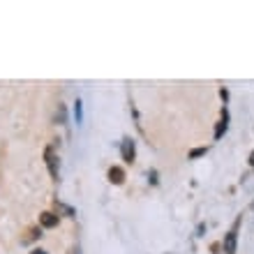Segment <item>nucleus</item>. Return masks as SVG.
Masks as SVG:
<instances>
[{
    "label": "nucleus",
    "instance_id": "nucleus-8",
    "mask_svg": "<svg viewBox=\"0 0 254 254\" xmlns=\"http://www.w3.org/2000/svg\"><path fill=\"white\" fill-rule=\"evenodd\" d=\"M76 123H81V102H76Z\"/></svg>",
    "mask_w": 254,
    "mask_h": 254
},
{
    "label": "nucleus",
    "instance_id": "nucleus-9",
    "mask_svg": "<svg viewBox=\"0 0 254 254\" xmlns=\"http://www.w3.org/2000/svg\"><path fill=\"white\" fill-rule=\"evenodd\" d=\"M30 254H47L44 250H35V252H30Z\"/></svg>",
    "mask_w": 254,
    "mask_h": 254
},
{
    "label": "nucleus",
    "instance_id": "nucleus-6",
    "mask_svg": "<svg viewBox=\"0 0 254 254\" xmlns=\"http://www.w3.org/2000/svg\"><path fill=\"white\" fill-rule=\"evenodd\" d=\"M201 155H206V148H196V150H192V153H190V160H194V157H201Z\"/></svg>",
    "mask_w": 254,
    "mask_h": 254
},
{
    "label": "nucleus",
    "instance_id": "nucleus-3",
    "mask_svg": "<svg viewBox=\"0 0 254 254\" xmlns=\"http://www.w3.org/2000/svg\"><path fill=\"white\" fill-rule=\"evenodd\" d=\"M123 178H125V171L121 167H111L109 169V181L114 183V185H121Z\"/></svg>",
    "mask_w": 254,
    "mask_h": 254
},
{
    "label": "nucleus",
    "instance_id": "nucleus-1",
    "mask_svg": "<svg viewBox=\"0 0 254 254\" xmlns=\"http://www.w3.org/2000/svg\"><path fill=\"white\" fill-rule=\"evenodd\" d=\"M47 164H49V171L54 176L56 181H58V176H61V167H58V157L54 155V148H47Z\"/></svg>",
    "mask_w": 254,
    "mask_h": 254
},
{
    "label": "nucleus",
    "instance_id": "nucleus-4",
    "mask_svg": "<svg viewBox=\"0 0 254 254\" xmlns=\"http://www.w3.org/2000/svg\"><path fill=\"white\" fill-rule=\"evenodd\" d=\"M224 252L227 254H236V231H229L227 241H224Z\"/></svg>",
    "mask_w": 254,
    "mask_h": 254
},
{
    "label": "nucleus",
    "instance_id": "nucleus-7",
    "mask_svg": "<svg viewBox=\"0 0 254 254\" xmlns=\"http://www.w3.org/2000/svg\"><path fill=\"white\" fill-rule=\"evenodd\" d=\"M58 123H65V107H58Z\"/></svg>",
    "mask_w": 254,
    "mask_h": 254
},
{
    "label": "nucleus",
    "instance_id": "nucleus-2",
    "mask_svg": "<svg viewBox=\"0 0 254 254\" xmlns=\"http://www.w3.org/2000/svg\"><path fill=\"white\" fill-rule=\"evenodd\" d=\"M123 160L125 162H134V157H136V150H134V141L132 139H125L123 141Z\"/></svg>",
    "mask_w": 254,
    "mask_h": 254
},
{
    "label": "nucleus",
    "instance_id": "nucleus-5",
    "mask_svg": "<svg viewBox=\"0 0 254 254\" xmlns=\"http://www.w3.org/2000/svg\"><path fill=\"white\" fill-rule=\"evenodd\" d=\"M56 224H58V215H54V213H42V227L51 229V227H56Z\"/></svg>",
    "mask_w": 254,
    "mask_h": 254
},
{
    "label": "nucleus",
    "instance_id": "nucleus-10",
    "mask_svg": "<svg viewBox=\"0 0 254 254\" xmlns=\"http://www.w3.org/2000/svg\"><path fill=\"white\" fill-rule=\"evenodd\" d=\"M250 164H252V167H254V153H252V157H250Z\"/></svg>",
    "mask_w": 254,
    "mask_h": 254
}]
</instances>
